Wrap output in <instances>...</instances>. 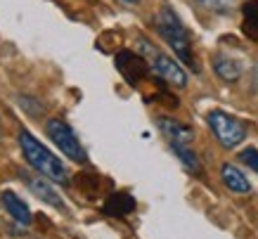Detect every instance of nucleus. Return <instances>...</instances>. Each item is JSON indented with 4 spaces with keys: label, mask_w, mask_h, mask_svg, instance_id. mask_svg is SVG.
I'll use <instances>...</instances> for the list:
<instances>
[{
    "label": "nucleus",
    "mask_w": 258,
    "mask_h": 239,
    "mask_svg": "<svg viewBox=\"0 0 258 239\" xmlns=\"http://www.w3.org/2000/svg\"><path fill=\"white\" fill-rule=\"evenodd\" d=\"M157 126H159V131L164 133L171 142H175V145H189V142L195 140L192 128L185 124H180V121H175V118L161 116V118H157Z\"/></svg>",
    "instance_id": "9"
},
{
    "label": "nucleus",
    "mask_w": 258,
    "mask_h": 239,
    "mask_svg": "<svg viewBox=\"0 0 258 239\" xmlns=\"http://www.w3.org/2000/svg\"><path fill=\"white\" fill-rule=\"evenodd\" d=\"M171 149L175 152V154L180 156V161L185 163L192 173H199V168H202V163H199V159H197V154L189 149V145H175V142H171Z\"/></svg>",
    "instance_id": "14"
},
{
    "label": "nucleus",
    "mask_w": 258,
    "mask_h": 239,
    "mask_svg": "<svg viewBox=\"0 0 258 239\" xmlns=\"http://www.w3.org/2000/svg\"><path fill=\"white\" fill-rule=\"evenodd\" d=\"M202 8L211 10V12H220V15H225V12H230V0H197Z\"/></svg>",
    "instance_id": "16"
},
{
    "label": "nucleus",
    "mask_w": 258,
    "mask_h": 239,
    "mask_svg": "<svg viewBox=\"0 0 258 239\" xmlns=\"http://www.w3.org/2000/svg\"><path fill=\"white\" fill-rule=\"evenodd\" d=\"M154 26H157L159 36L171 45V50L178 54V59L182 64H187L189 69L199 74V62L195 57V50H192V38H189V31L185 29V24L180 22V17L175 15V10L164 5L154 15Z\"/></svg>",
    "instance_id": "1"
},
{
    "label": "nucleus",
    "mask_w": 258,
    "mask_h": 239,
    "mask_svg": "<svg viewBox=\"0 0 258 239\" xmlns=\"http://www.w3.org/2000/svg\"><path fill=\"white\" fill-rule=\"evenodd\" d=\"M0 206L8 211L10 216L15 218L17 223L22 225V227H29L33 220L31 216V208L26 206V201L19 199L15 192H10V190H5V192H0Z\"/></svg>",
    "instance_id": "8"
},
{
    "label": "nucleus",
    "mask_w": 258,
    "mask_h": 239,
    "mask_svg": "<svg viewBox=\"0 0 258 239\" xmlns=\"http://www.w3.org/2000/svg\"><path fill=\"white\" fill-rule=\"evenodd\" d=\"M24 180H26V185H29V190H31L36 197H38L40 201H45L47 206H55L57 211H67V204H64V199L59 197V192H57L55 187L50 185L47 180H43V177H33V175H26L24 173Z\"/></svg>",
    "instance_id": "7"
},
{
    "label": "nucleus",
    "mask_w": 258,
    "mask_h": 239,
    "mask_svg": "<svg viewBox=\"0 0 258 239\" xmlns=\"http://www.w3.org/2000/svg\"><path fill=\"white\" fill-rule=\"evenodd\" d=\"M220 177H223V185L235 194H249L251 192V185L246 175H244L239 168H235L232 163H223L220 166Z\"/></svg>",
    "instance_id": "10"
},
{
    "label": "nucleus",
    "mask_w": 258,
    "mask_h": 239,
    "mask_svg": "<svg viewBox=\"0 0 258 239\" xmlns=\"http://www.w3.org/2000/svg\"><path fill=\"white\" fill-rule=\"evenodd\" d=\"M213 69H216V74H218L223 81H237V78L244 74V67L237 59H232V57H227V54L218 52L216 57H213Z\"/></svg>",
    "instance_id": "12"
},
{
    "label": "nucleus",
    "mask_w": 258,
    "mask_h": 239,
    "mask_svg": "<svg viewBox=\"0 0 258 239\" xmlns=\"http://www.w3.org/2000/svg\"><path fill=\"white\" fill-rule=\"evenodd\" d=\"M209 128L213 131L216 140H218L225 149H235V147L246 138V128H244L242 121H237L235 116L225 114V111H220V109H213L211 114H209Z\"/></svg>",
    "instance_id": "4"
},
{
    "label": "nucleus",
    "mask_w": 258,
    "mask_h": 239,
    "mask_svg": "<svg viewBox=\"0 0 258 239\" xmlns=\"http://www.w3.org/2000/svg\"><path fill=\"white\" fill-rule=\"evenodd\" d=\"M45 133H47V138L52 140V142L62 149L64 154L69 156L71 161L88 163V154H86V149H83V145L79 142L76 133L71 131V128L64 124L62 118H50V121L45 124Z\"/></svg>",
    "instance_id": "5"
},
{
    "label": "nucleus",
    "mask_w": 258,
    "mask_h": 239,
    "mask_svg": "<svg viewBox=\"0 0 258 239\" xmlns=\"http://www.w3.org/2000/svg\"><path fill=\"white\" fill-rule=\"evenodd\" d=\"M114 64H116V69L121 71V76H123L125 83L133 85V88H138L142 81H147L149 74H152L147 59H145L140 52H131V50H121V52H116Z\"/></svg>",
    "instance_id": "6"
},
{
    "label": "nucleus",
    "mask_w": 258,
    "mask_h": 239,
    "mask_svg": "<svg viewBox=\"0 0 258 239\" xmlns=\"http://www.w3.org/2000/svg\"><path fill=\"white\" fill-rule=\"evenodd\" d=\"M239 161L246 163L253 173H258V149H253V147H249V149H244V152H239Z\"/></svg>",
    "instance_id": "17"
},
{
    "label": "nucleus",
    "mask_w": 258,
    "mask_h": 239,
    "mask_svg": "<svg viewBox=\"0 0 258 239\" xmlns=\"http://www.w3.org/2000/svg\"><path fill=\"white\" fill-rule=\"evenodd\" d=\"M19 147H22V154H24V159H26V163H29L31 168L38 170L43 177L52 180L57 185H67V183H69V175H67L64 163L59 161L45 145H40L29 131L19 133Z\"/></svg>",
    "instance_id": "2"
},
{
    "label": "nucleus",
    "mask_w": 258,
    "mask_h": 239,
    "mask_svg": "<svg viewBox=\"0 0 258 239\" xmlns=\"http://www.w3.org/2000/svg\"><path fill=\"white\" fill-rule=\"evenodd\" d=\"M242 31L244 36L258 40V0H246L242 5Z\"/></svg>",
    "instance_id": "13"
},
{
    "label": "nucleus",
    "mask_w": 258,
    "mask_h": 239,
    "mask_svg": "<svg viewBox=\"0 0 258 239\" xmlns=\"http://www.w3.org/2000/svg\"><path fill=\"white\" fill-rule=\"evenodd\" d=\"M121 3H125V5H138L140 0H121Z\"/></svg>",
    "instance_id": "18"
},
{
    "label": "nucleus",
    "mask_w": 258,
    "mask_h": 239,
    "mask_svg": "<svg viewBox=\"0 0 258 239\" xmlns=\"http://www.w3.org/2000/svg\"><path fill=\"white\" fill-rule=\"evenodd\" d=\"M138 45H140V54L149 62V69L157 78H161L164 83L175 85V88H185L187 85V74L182 71V67L175 59H171L168 54L161 52L152 40L140 38Z\"/></svg>",
    "instance_id": "3"
},
{
    "label": "nucleus",
    "mask_w": 258,
    "mask_h": 239,
    "mask_svg": "<svg viewBox=\"0 0 258 239\" xmlns=\"http://www.w3.org/2000/svg\"><path fill=\"white\" fill-rule=\"evenodd\" d=\"M76 185L86 197H97L100 194V177L93 175V173H81L76 177Z\"/></svg>",
    "instance_id": "15"
},
{
    "label": "nucleus",
    "mask_w": 258,
    "mask_h": 239,
    "mask_svg": "<svg viewBox=\"0 0 258 239\" xmlns=\"http://www.w3.org/2000/svg\"><path fill=\"white\" fill-rule=\"evenodd\" d=\"M102 211L107 213V216H116V218H123L128 213H133L135 211V199L131 194H123V192H116L111 194L109 199L104 201V206Z\"/></svg>",
    "instance_id": "11"
}]
</instances>
